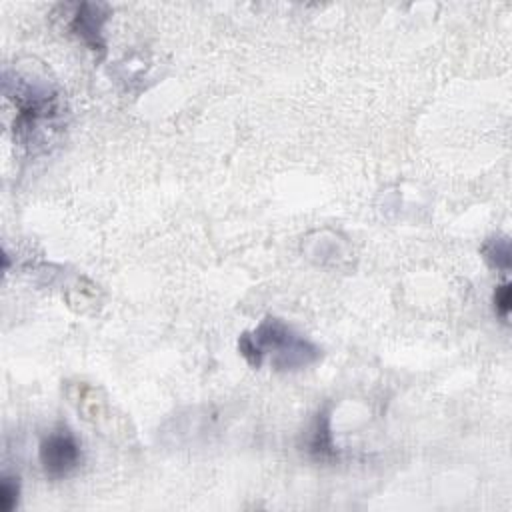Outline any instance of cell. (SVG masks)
<instances>
[{
    "label": "cell",
    "instance_id": "4",
    "mask_svg": "<svg viewBox=\"0 0 512 512\" xmlns=\"http://www.w3.org/2000/svg\"><path fill=\"white\" fill-rule=\"evenodd\" d=\"M70 14L66 20V30L74 38H78L88 50L104 54L106 40H104V24L110 16V8L106 4L94 2H80L70 6Z\"/></svg>",
    "mask_w": 512,
    "mask_h": 512
},
{
    "label": "cell",
    "instance_id": "6",
    "mask_svg": "<svg viewBox=\"0 0 512 512\" xmlns=\"http://www.w3.org/2000/svg\"><path fill=\"white\" fill-rule=\"evenodd\" d=\"M480 254L482 258L488 262V266L496 268V270H502V272H508L510 270V240L508 236H492L488 238L482 248H480Z\"/></svg>",
    "mask_w": 512,
    "mask_h": 512
},
{
    "label": "cell",
    "instance_id": "2",
    "mask_svg": "<svg viewBox=\"0 0 512 512\" xmlns=\"http://www.w3.org/2000/svg\"><path fill=\"white\" fill-rule=\"evenodd\" d=\"M238 352L252 368H260L270 356L272 368L280 372L302 370L322 358V350L314 342L276 316H266L256 330L242 332Z\"/></svg>",
    "mask_w": 512,
    "mask_h": 512
},
{
    "label": "cell",
    "instance_id": "7",
    "mask_svg": "<svg viewBox=\"0 0 512 512\" xmlns=\"http://www.w3.org/2000/svg\"><path fill=\"white\" fill-rule=\"evenodd\" d=\"M20 500V480L18 476L4 474L0 480V510L12 512Z\"/></svg>",
    "mask_w": 512,
    "mask_h": 512
},
{
    "label": "cell",
    "instance_id": "3",
    "mask_svg": "<svg viewBox=\"0 0 512 512\" xmlns=\"http://www.w3.org/2000/svg\"><path fill=\"white\" fill-rule=\"evenodd\" d=\"M38 460L48 478L62 480L82 464V446L74 432H70L66 426H60L50 430L40 440Z\"/></svg>",
    "mask_w": 512,
    "mask_h": 512
},
{
    "label": "cell",
    "instance_id": "8",
    "mask_svg": "<svg viewBox=\"0 0 512 512\" xmlns=\"http://www.w3.org/2000/svg\"><path fill=\"white\" fill-rule=\"evenodd\" d=\"M492 304H494V312L502 320H508L510 306H512V286H510V282H502V284L496 286V290L492 294Z\"/></svg>",
    "mask_w": 512,
    "mask_h": 512
},
{
    "label": "cell",
    "instance_id": "1",
    "mask_svg": "<svg viewBox=\"0 0 512 512\" xmlns=\"http://www.w3.org/2000/svg\"><path fill=\"white\" fill-rule=\"evenodd\" d=\"M4 98L14 106L12 138L30 158L50 154L64 136L68 108L58 86L44 74L6 68Z\"/></svg>",
    "mask_w": 512,
    "mask_h": 512
},
{
    "label": "cell",
    "instance_id": "5",
    "mask_svg": "<svg viewBox=\"0 0 512 512\" xmlns=\"http://www.w3.org/2000/svg\"><path fill=\"white\" fill-rule=\"evenodd\" d=\"M306 452L316 458V460H328L336 454L334 444H332V430H330V416L326 410H322L310 432H308V440H306Z\"/></svg>",
    "mask_w": 512,
    "mask_h": 512
}]
</instances>
